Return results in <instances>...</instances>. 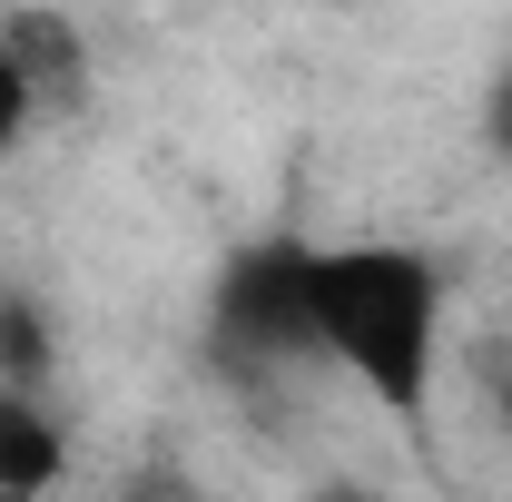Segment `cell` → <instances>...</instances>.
I'll return each instance as SVG.
<instances>
[{
  "instance_id": "1",
  "label": "cell",
  "mask_w": 512,
  "mask_h": 502,
  "mask_svg": "<svg viewBox=\"0 0 512 502\" xmlns=\"http://www.w3.org/2000/svg\"><path fill=\"white\" fill-rule=\"evenodd\" d=\"M306 315H316V355H335L384 414H424L434 365H444V266L424 247H306Z\"/></svg>"
},
{
  "instance_id": "2",
  "label": "cell",
  "mask_w": 512,
  "mask_h": 502,
  "mask_svg": "<svg viewBox=\"0 0 512 502\" xmlns=\"http://www.w3.org/2000/svg\"><path fill=\"white\" fill-rule=\"evenodd\" d=\"M227 335L256 345V355H306L316 345V315H306V247H256L237 276H227Z\"/></svg>"
},
{
  "instance_id": "3",
  "label": "cell",
  "mask_w": 512,
  "mask_h": 502,
  "mask_svg": "<svg viewBox=\"0 0 512 502\" xmlns=\"http://www.w3.org/2000/svg\"><path fill=\"white\" fill-rule=\"evenodd\" d=\"M0 50L40 89V109H79V99H89V40H79L69 10H10V20H0Z\"/></svg>"
},
{
  "instance_id": "4",
  "label": "cell",
  "mask_w": 512,
  "mask_h": 502,
  "mask_svg": "<svg viewBox=\"0 0 512 502\" xmlns=\"http://www.w3.org/2000/svg\"><path fill=\"white\" fill-rule=\"evenodd\" d=\"M60 473H69V434H60V414H50L30 384L0 375V483H10V493H50Z\"/></svg>"
},
{
  "instance_id": "5",
  "label": "cell",
  "mask_w": 512,
  "mask_h": 502,
  "mask_svg": "<svg viewBox=\"0 0 512 502\" xmlns=\"http://www.w3.org/2000/svg\"><path fill=\"white\" fill-rule=\"evenodd\" d=\"M0 375H10V384H30V394L60 375V335H50L40 296H0Z\"/></svg>"
},
{
  "instance_id": "6",
  "label": "cell",
  "mask_w": 512,
  "mask_h": 502,
  "mask_svg": "<svg viewBox=\"0 0 512 502\" xmlns=\"http://www.w3.org/2000/svg\"><path fill=\"white\" fill-rule=\"evenodd\" d=\"M40 119H50V109H40V89H30V79H20V60L0 50V158H10V148H20Z\"/></svg>"
},
{
  "instance_id": "7",
  "label": "cell",
  "mask_w": 512,
  "mask_h": 502,
  "mask_svg": "<svg viewBox=\"0 0 512 502\" xmlns=\"http://www.w3.org/2000/svg\"><path fill=\"white\" fill-rule=\"evenodd\" d=\"M483 128H493V158H512V69L493 79V99H483Z\"/></svg>"
},
{
  "instance_id": "8",
  "label": "cell",
  "mask_w": 512,
  "mask_h": 502,
  "mask_svg": "<svg viewBox=\"0 0 512 502\" xmlns=\"http://www.w3.org/2000/svg\"><path fill=\"white\" fill-rule=\"evenodd\" d=\"M493 414H503V434H512V365L493 375Z\"/></svg>"
},
{
  "instance_id": "9",
  "label": "cell",
  "mask_w": 512,
  "mask_h": 502,
  "mask_svg": "<svg viewBox=\"0 0 512 502\" xmlns=\"http://www.w3.org/2000/svg\"><path fill=\"white\" fill-rule=\"evenodd\" d=\"M316 502H375V493H365V483H325Z\"/></svg>"
},
{
  "instance_id": "10",
  "label": "cell",
  "mask_w": 512,
  "mask_h": 502,
  "mask_svg": "<svg viewBox=\"0 0 512 502\" xmlns=\"http://www.w3.org/2000/svg\"><path fill=\"white\" fill-rule=\"evenodd\" d=\"M0 502H50V493H10V483H0Z\"/></svg>"
}]
</instances>
